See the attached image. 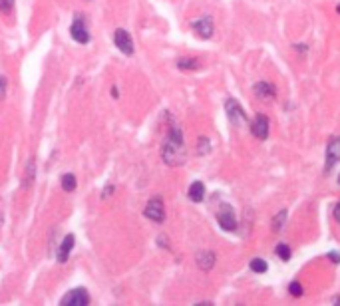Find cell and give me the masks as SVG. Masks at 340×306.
Instances as JSON below:
<instances>
[{
	"mask_svg": "<svg viewBox=\"0 0 340 306\" xmlns=\"http://www.w3.org/2000/svg\"><path fill=\"white\" fill-rule=\"evenodd\" d=\"M161 157L163 161L171 167L175 165H183L185 159H187V151H185V142H183V133L179 127L171 125L169 127V133L163 142V147H161Z\"/></svg>",
	"mask_w": 340,
	"mask_h": 306,
	"instance_id": "1",
	"label": "cell"
},
{
	"mask_svg": "<svg viewBox=\"0 0 340 306\" xmlns=\"http://www.w3.org/2000/svg\"><path fill=\"white\" fill-rule=\"evenodd\" d=\"M225 110H227V116H229L231 125L241 127V125H245V123H247V116H245V112H243V108L239 106V101H237V99L229 97V99L225 101Z\"/></svg>",
	"mask_w": 340,
	"mask_h": 306,
	"instance_id": "2",
	"label": "cell"
},
{
	"mask_svg": "<svg viewBox=\"0 0 340 306\" xmlns=\"http://www.w3.org/2000/svg\"><path fill=\"white\" fill-rule=\"evenodd\" d=\"M62 306H88L90 304V294L86 288H74L60 300Z\"/></svg>",
	"mask_w": 340,
	"mask_h": 306,
	"instance_id": "3",
	"label": "cell"
},
{
	"mask_svg": "<svg viewBox=\"0 0 340 306\" xmlns=\"http://www.w3.org/2000/svg\"><path fill=\"white\" fill-rule=\"evenodd\" d=\"M143 215H145L149 221H153V223H163V219H165V205H163V201H161L159 197L149 199V203L145 205Z\"/></svg>",
	"mask_w": 340,
	"mask_h": 306,
	"instance_id": "4",
	"label": "cell"
},
{
	"mask_svg": "<svg viewBox=\"0 0 340 306\" xmlns=\"http://www.w3.org/2000/svg\"><path fill=\"white\" fill-rule=\"evenodd\" d=\"M113 44L119 48V52H123V54H128V56L134 54V40H132L130 32L123 30V28H117V30L113 32Z\"/></svg>",
	"mask_w": 340,
	"mask_h": 306,
	"instance_id": "5",
	"label": "cell"
},
{
	"mask_svg": "<svg viewBox=\"0 0 340 306\" xmlns=\"http://www.w3.org/2000/svg\"><path fill=\"white\" fill-rule=\"evenodd\" d=\"M251 131L259 140H267L269 138V118L263 116V114H257L253 123H251Z\"/></svg>",
	"mask_w": 340,
	"mask_h": 306,
	"instance_id": "6",
	"label": "cell"
},
{
	"mask_svg": "<svg viewBox=\"0 0 340 306\" xmlns=\"http://www.w3.org/2000/svg\"><path fill=\"white\" fill-rule=\"evenodd\" d=\"M70 34H72V38H74L76 42H80V44H88V42H90V32H88V28H86L84 18H80V16L76 18V22L72 24Z\"/></svg>",
	"mask_w": 340,
	"mask_h": 306,
	"instance_id": "7",
	"label": "cell"
},
{
	"mask_svg": "<svg viewBox=\"0 0 340 306\" xmlns=\"http://www.w3.org/2000/svg\"><path fill=\"white\" fill-rule=\"evenodd\" d=\"M217 221H219V225L225 229V231H235L237 229V219H235V213L231 207H227L223 205L221 207V211L217 213Z\"/></svg>",
	"mask_w": 340,
	"mask_h": 306,
	"instance_id": "8",
	"label": "cell"
},
{
	"mask_svg": "<svg viewBox=\"0 0 340 306\" xmlns=\"http://www.w3.org/2000/svg\"><path fill=\"white\" fill-rule=\"evenodd\" d=\"M340 161V138H332L326 147V171H330Z\"/></svg>",
	"mask_w": 340,
	"mask_h": 306,
	"instance_id": "9",
	"label": "cell"
},
{
	"mask_svg": "<svg viewBox=\"0 0 340 306\" xmlns=\"http://www.w3.org/2000/svg\"><path fill=\"white\" fill-rule=\"evenodd\" d=\"M191 26H193V30H195V32H197L201 38H211V36H213V20H211L209 16L195 20V22L191 24Z\"/></svg>",
	"mask_w": 340,
	"mask_h": 306,
	"instance_id": "10",
	"label": "cell"
},
{
	"mask_svg": "<svg viewBox=\"0 0 340 306\" xmlns=\"http://www.w3.org/2000/svg\"><path fill=\"white\" fill-rule=\"evenodd\" d=\"M74 235H66L62 239V243H60V247H58V253H56V257H58V262H66L70 259V253H72V249H74Z\"/></svg>",
	"mask_w": 340,
	"mask_h": 306,
	"instance_id": "11",
	"label": "cell"
},
{
	"mask_svg": "<svg viewBox=\"0 0 340 306\" xmlns=\"http://www.w3.org/2000/svg\"><path fill=\"white\" fill-rule=\"evenodd\" d=\"M197 266L201 268V270H211L213 266H215V253H211V251H199L197 253Z\"/></svg>",
	"mask_w": 340,
	"mask_h": 306,
	"instance_id": "12",
	"label": "cell"
},
{
	"mask_svg": "<svg viewBox=\"0 0 340 306\" xmlns=\"http://www.w3.org/2000/svg\"><path fill=\"white\" fill-rule=\"evenodd\" d=\"M205 197V185L201 181H195V183H191V187H189V199L193 201V203H201Z\"/></svg>",
	"mask_w": 340,
	"mask_h": 306,
	"instance_id": "13",
	"label": "cell"
},
{
	"mask_svg": "<svg viewBox=\"0 0 340 306\" xmlns=\"http://www.w3.org/2000/svg\"><path fill=\"white\" fill-rule=\"evenodd\" d=\"M255 94L259 97H274V86L271 82H259L255 84Z\"/></svg>",
	"mask_w": 340,
	"mask_h": 306,
	"instance_id": "14",
	"label": "cell"
},
{
	"mask_svg": "<svg viewBox=\"0 0 340 306\" xmlns=\"http://www.w3.org/2000/svg\"><path fill=\"white\" fill-rule=\"evenodd\" d=\"M76 185H78V181H76V177H74L72 173H66V175L62 177V189H64V191L72 193V191L76 189Z\"/></svg>",
	"mask_w": 340,
	"mask_h": 306,
	"instance_id": "15",
	"label": "cell"
},
{
	"mask_svg": "<svg viewBox=\"0 0 340 306\" xmlns=\"http://www.w3.org/2000/svg\"><path fill=\"white\" fill-rule=\"evenodd\" d=\"M177 66H179L181 70H197V68H199V62H197L195 58H181V60L177 62Z\"/></svg>",
	"mask_w": 340,
	"mask_h": 306,
	"instance_id": "16",
	"label": "cell"
},
{
	"mask_svg": "<svg viewBox=\"0 0 340 306\" xmlns=\"http://www.w3.org/2000/svg\"><path fill=\"white\" fill-rule=\"evenodd\" d=\"M269 266H267V262L263 259H253L251 260V270L253 273H265Z\"/></svg>",
	"mask_w": 340,
	"mask_h": 306,
	"instance_id": "17",
	"label": "cell"
},
{
	"mask_svg": "<svg viewBox=\"0 0 340 306\" xmlns=\"http://www.w3.org/2000/svg\"><path fill=\"white\" fill-rule=\"evenodd\" d=\"M285 219H287V211L283 209V211L272 219V229H274V231H281V229H283V225H285Z\"/></svg>",
	"mask_w": 340,
	"mask_h": 306,
	"instance_id": "18",
	"label": "cell"
},
{
	"mask_svg": "<svg viewBox=\"0 0 340 306\" xmlns=\"http://www.w3.org/2000/svg\"><path fill=\"white\" fill-rule=\"evenodd\" d=\"M274 253H276V255H279V257H281L283 260L291 259V249H289L287 245H279V247L274 249Z\"/></svg>",
	"mask_w": 340,
	"mask_h": 306,
	"instance_id": "19",
	"label": "cell"
},
{
	"mask_svg": "<svg viewBox=\"0 0 340 306\" xmlns=\"http://www.w3.org/2000/svg\"><path fill=\"white\" fill-rule=\"evenodd\" d=\"M197 151L205 155V153H209V140L207 138H199V147H197Z\"/></svg>",
	"mask_w": 340,
	"mask_h": 306,
	"instance_id": "20",
	"label": "cell"
},
{
	"mask_svg": "<svg viewBox=\"0 0 340 306\" xmlns=\"http://www.w3.org/2000/svg\"><path fill=\"white\" fill-rule=\"evenodd\" d=\"M14 6V0H0V12H10Z\"/></svg>",
	"mask_w": 340,
	"mask_h": 306,
	"instance_id": "21",
	"label": "cell"
},
{
	"mask_svg": "<svg viewBox=\"0 0 340 306\" xmlns=\"http://www.w3.org/2000/svg\"><path fill=\"white\" fill-rule=\"evenodd\" d=\"M30 177H34V161H30V163H28V171H26V181H24V185H26V187H28V185H30V181H32Z\"/></svg>",
	"mask_w": 340,
	"mask_h": 306,
	"instance_id": "22",
	"label": "cell"
},
{
	"mask_svg": "<svg viewBox=\"0 0 340 306\" xmlns=\"http://www.w3.org/2000/svg\"><path fill=\"white\" fill-rule=\"evenodd\" d=\"M289 290H291V294H293V296H300V294H302V286H300L298 283L291 284V286H289Z\"/></svg>",
	"mask_w": 340,
	"mask_h": 306,
	"instance_id": "23",
	"label": "cell"
},
{
	"mask_svg": "<svg viewBox=\"0 0 340 306\" xmlns=\"http://www.w3.org/2000/svg\"><path fill=\"white\" fill-rule=\"evenodd\" d=\"M4 90H6V80L0 78V97H4Z\"/></svg>",
	"mask_w": 340,
	"mask_h": 306,
	"instance_id": "24",
	"label": "cell"
},
{
	"mask_svg": "<svg viewBox=\"0 0 340 306\" xmlns=\"http://www.w3.org/2000/svg\"><path fill=\"white\" fill-rule=\"evenodd\" d=\"M334 219L340 223V201L336 203V207H334Z\"/></svg>",
	"mask_w": 340,
	"mask_h": 306,
	"instance_id": "25",
	"label": "cell"
},
{
	"mask_svg": "<svg viewBox=\"0 0 340 306\" xmlns=\"http://www.w3.org/2000/svg\"><path fill=\"white\" fill-rule=\"evenodd\" d=\"M330 259L334 260V262H340V255H336V253H330Z\"/></svg>",
	"mask_w": 340,
	"mask_h": 306,
	"instance_id": "26",
	"label": "cell"
},
{
	"mask_svg": "<svg viewBox=\"0 0 340 306\" xmlns=\"http://www.w3.org/2000/svg\"><path fill=\"white\" fill-rule=\"evenodd\" d=\"M336 10H338V12H340V4H338V8H336Z\"/></svg>",
	"mask_w": 340,
	"mask_h": 306,
	"instance_id": "27",
	"label": "cell"
}]
</instances>
